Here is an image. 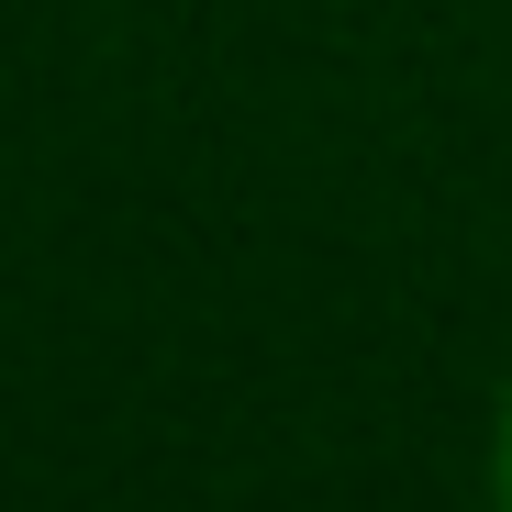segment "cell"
Wrapping results in <instances>:
<instances>
[{
	"instance_id": "obj_1",
	"label": "cell",
	"mask_w": 512,
	"mask_h": 512,
	"mask_svg": "<svg viewBox=\"0 0 512 512\" xmlns=\"http://www.w3.org/2000/svg\"><path fill=\"white\" fill-rule=\"evenodd\" d=\"M490 512H512V379H501V412H490Z\"/></svg>"
}]
</instances>
